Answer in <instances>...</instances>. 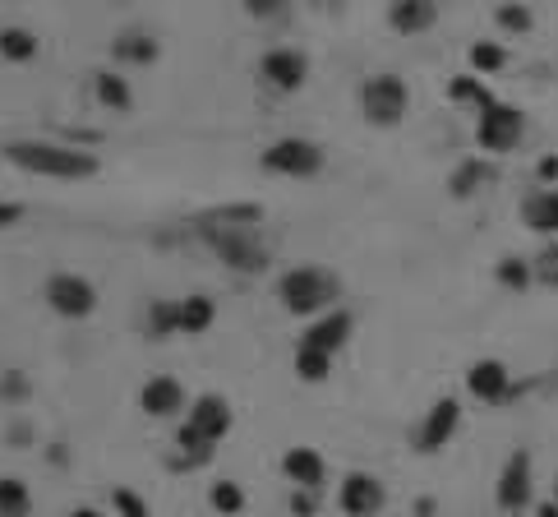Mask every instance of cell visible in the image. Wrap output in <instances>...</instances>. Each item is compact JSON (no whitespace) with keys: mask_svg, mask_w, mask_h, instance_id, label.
Listing matches in <instances>:
<instances>
[{"mask_svg":"<svg viewBox=\"0 0 558 517\" xmlns=\"http://www.w3.org/2000/svg\"><path fill=\"white\" fill-rule=\"evenodd\" d=\"M139 407L148 411V416H180L185 411V384L180 379H171V374H157V379H148L139 393Z\"/></svg>","mask_w":558,"mask_h":517,"instance_id":"13","label":"cell"},{"mask_svg":"<svg viewBox=\"0 0 558 517\" xmlns=\"http://www.w3.org/2000/svg\"><path fill=\"white\" fill-rule=\"evenodd\" d=\"M259 74H263V84L277 88V93H296L309 74V56L296 47H273V51H263Z\"/></svg>","mask_w":558,"mask_h":517,"instance_id":"8","label":"cell"},{"mask_svg":"<svg viewBox=\"0 0 558 517\" xmlns=\"http://www.w3.org/2000/svg\"><path fill=\"white\" fill-rule=\"evenodd\" d=\"M0 393H5V397H24L28 384L19 379V374H5V379H0Z\"/></svg>","mask_w":558,"mask_h":517,"instance_id":"37","label":"cell"},{"mask_svg":"<svg viewBox=\"0 0 558 517\" xmlns=\"http://www.w3.org/2000/svg\"><path fill=\"white\" fill-rule=\"evenodd\" d=\"M259 167L273 171V176H319L323 171V148L314 144V139H277V144H268L259 153Z\"/></svg>","mask_w":558,"mask_h":517,"instance_id":"5","label":"cell"},{"mask_svg":"<svg viewBox=\"0 0 558 517\" xmlns=\"http://www.w3.org/2000/svg\"><path fill=\"white\" fill-rule=\"evenodd\" d=\"M5 162L19 171H33V176H51V181H88L102 171L93 153H79V148L65 144H42V139H19V144H5Z\"/></svg>","mask_w":558,"mask_h":517,"instance_id":"2","label":"cell"},{"mask_svg":"<svg viewBox=\"0 0 558 517\" xmlns=\"http://www.w3.org/2000/svg\"><path fill=\"white\" fill-rule=\"evenodd\" d=\"M24 213H28L24 204H14V199H0V231L19 227V222H24Z\"/></svg>","mask_w":558,"mask_h":517,"instance_id":"35","label":"cell"},{"mask_svg":"<svg viewBox=\"0 0 558 517\" xmlns=\"http://www.w3.org/2000/svg\"><path fill=\"white\" fill-rule=\"evenodd\" d=\"M494 277H499L508 291H526L535 282V268L526 264V259H499V268H494Z\"/></svg>","mask_w":558,"mask_h":517,"instance_id":"28","label":"cell"},{"mask_svg":"<svg viewBox=\"0 0 558 517\" xmlns=\"http://www.w3.org/2000/svg\"><path fill=\"white\" fill-rule=\"evenodd\" d=\"M190 421L199 425V430L217 444V439H222V434L231 430V402H226L222 393H203L199 402L190 407Z\"/></svg>","mask_w":558,"mask_h":517,"instance_id":"16","label":"cell"},{"mask_svg":"<svg viewBox=\"0 0 558 517\" xmlns=\"http://www.w3.org/2000/svg\"><path fill=\"white\" fill-rule=\"evenodd\" d=\"M245 10H250L254 19H277V14H282V0H245Z\"/></svg>","mask_w":558,"mask_h":517,"instance_id":"36","label":"cell"},{"mask_svg":"<svg viewBox=\"0 0 558 517\" xmlns=\"http://www.w3.org/2000/svg\"><path fill=\"white\" fill-rule=\"evenodd\" d=\"M296 374L305 379V384H323V379L333 374V356H328V351H319V347H305V342H300V347H296Z\"/></svg>","mask_w":558,"mask_h":517,"instance_id":"23","label":"cell"},{"mask_svg":"<svg viewBox=\"0 0 558 517\" xmlns=\"http://www.w3.org/2000/svg\"><path fill=\"white\" fill-rule=\"evenodd\" d=\"M485 181H494V167H489V162H462V167L452 171L448 190L457 194V199H466V194H475Z\"/></svg>","mask_w":558,"mask_h":517,"instance_id":"26","label":"cell"},{"mask_svg":"<svg viewBox=\"0 0 558 517\" xmlns=\"http://www.w3.org/2000/svg\"><path fill=\"white\" fill-rule=\"evenodd\" d=\"M457 421H462V402H457V397H439V402L429 407L425 425H420V434H416V448H420V453H439V448L452 439V430H457Z\"/></svg>","mask_w":558,"mask_h":517,"instance_id":"11","label":"cell"},{"mask_svg":"<svg viewBox=\"0 0 558 517\" xmlns=\"http://www.w3.org/2000/svg\"><path fill=\"white\" fill-rule=\"evenodd\" d=\"M111 56H116V61H130V65H153L157 42L148 33H120L116 42H111Z\"/></svg>","mask_w":558,"mask_h":517,"instance_id":"20","label":"cell"},{"mask_svg":"<svg viewBox=\"0 0 558 517\" xmlns=\"http://www.w3.org/2000/svg\"><path fill=\"white\" fill-rule=\"evenodd\" d=\"M208 504L217 508V513H240V508H245V490H240L236 481H217L213 490H208Z\"/></svg>","mask_w":558,"mask_h":517,"instance_id":"31","label":"cell"},{"mask_svg":"<svg viewBox=\"0 0 558 517\" xmlns=\"http://www.w3.org/2000/svg\"><path fill=\"white\" fill-rule=\"evenodd\" d=\"M148 333L153 337L180 333V301H157L153 310H148Z\"/></svg>","mask_w":558,"mask_h":517,"instance_id":"30","label":"cell"},{"mask_svg":"<svg viewBox=\"0 0 558 517\" xmlns=\"http://www.w3.org/2000/svg\"><path fill=\"white\" fill-rule=\"evenodd\" d=\"M93 93H97V102H102L107 111H134V93H130V84H125L116 70H97L93 74Z\"/></svg>","mask_w":558,"mask_h":517,"instance_id":"19","label":"cell"},{"mask_svg":"<svg viewBox=\"0 0 558 517\" xmlns=\"http://www.w3.org/2000/svg\"><path fill=\"white\" fill-rule=\"evenodd\" d=\"M263 204H217L194 217V231L222 254L226 268L240 273H263L268 268V245L259 241Z\"/></svg>","mask_w":558,"mask_h":517,"instance_id":"1","label":"cell"},{"mask_svg":"<svg viewBox=\"0 0 558 517\" xmlns=\"http://www.w3.org/2000/svg\"><path fill=\"white\" fill-rule=\"evenodd\" d=\"M217 319V305L208 296H185L180 301V333H208Z\"/></svg>","mask_w":558,"mask_h":517,"instance_id":"22","label":"cell"},{"mask_svg":"<svg viewBox=\"0 0 558 517\" xmlns=\"http://www.w3.org/2000/svg\"><path fill=\"white\" fill-rule=\"evenodd\" d=\"M503 65H508V51H503L499 42H475L471 47V70L475 74H499Z\"/></svg>","mask_w":558,"mask_h":517,"instance_id":"29","label":"cell"},{"mask_svg":"<svg viewBox=\"0 0 558 517\" xmlns=\"http://www.w3.org/2000/svg\"><path fill=\"white\" fill-rule=\"evenodd\" d=\"M277 296H282V305L296 314V319H314V314L333 310L337 296H342V287H337V277L328 273V268L300 264V268H291V273H282Z\"/></svg>","mask_w":558,"mask_h":517,"instance_id":"3","label":"cell"},{"mask_svg":"<svg viewBox=\"0 0 558 517\" xmlns=\"http://www.w3.org/2000/svg\"><path fill=\"white\" fill-rule=\"evenodd\" d=\"M522 222L531 231H545L554 236L558 231V190H535L522 199Z\"/></svg>","mask_w":558,"mask_h":517,"instance_id":"18","label":"cell"},{"mask_svg":"<svg viewBox=\"0 0 558 517\" xmlns=\"http://www.w3.org/2000/svg\"><path fill=\"white\" fill-rule=\"evenodd\" d=\"M351 333H356V319H351V314L346 310H323V314H314V324L300 333V342L333 356V351H342L346 342H351Z\"/></svg>","mask_w":558,"mask_h":517,"instance_id":"10","label":"cell"},{"mask_svg":"<svg viewBox=\"0 0 558 517\" xmlns=\"http://www.w3.org/2000/svg\"><path fill=\"white\" fill-rule=\"evenodd\" d=\"M33 513V494L24 481L14 476H0V517H28Z\"/></svg>","mask_w":558,"mask_h":517,"instance_id":"25","label":"cell"},{"mask_svg":"<svg viewBox=\"0 0 558 517\" xmlns=\"http://www.w3.org/2000/svg\"><path fill=\"white\" fill-rule=\"evenodd\" d=\"M466 388H471L480 402H508L512 397V379L503 361H475L471 374H466Z\"/></svg>","mask_w":558,"mask_h":517,"instance_id":"15","label":"cell"},{"mask_svg":"<svg viewBox=\"0 0 558 517\" xmlns=\"http://www.w3.org/2000/svg\"><path fill=\"white\" fill-rule=\"evenodd\" d=\"M282 476L296 490H319L328 481V462H323L314 448H286L282 453Z\"/></svg>","mask_w":558,"mask_h":517,"instance_id":"14","label":"cell"},{"mask_svg":"<svg viewBox=\"0 0 558 517\" xmlns=\"http://www.w3.org/2000/svg\"><path fill=\"white\" fill-rule=\"evenodd\" d=\"M554 176H558V157H545V162H540V181H554Z\"/></svg>","mask_w":558,"mask_h":517,"instance_id":"38","label":"cell"},{"mask_svg":"<svg viewBox=\"0 0 558 517\" xmlns=\"http://www.w3.org/2000/svg\"><path fill=\"white\" fill-rule=\"evenodd\" d=\"M499 504L508 508V513L531 504V453H526V448H517V453L508 457V467L499 471Z\"/></svg>","mask_w":558,"mask_h":517,"instance_id":"12","label":"cell"},{"mask_svg":"<svg viewBox=\"0 0 558 517\" xmlns=\"http://www.w3.org/2000/svg\"><path fill=\"white\" fill-rule=\"evenodd\" d=\"M522 130H526V116L512 102H494V107L480 111V125H475V144L485 148L489 157L512 153L522 144Z\"/></svg>","mask_w":558,"mask_h":517,"instance_id":"6","label":"cell"},{"mask_svg":"<svg viewBox=\"0 0 558 517\" xmlns=\"http://www.w3.org/2000/svg\"><path fill=\"white\" fill-rule=\"evenodd\" d=\"M70 517H102V513H97V508H74Z\"/></svg>","mask_w":558,"mask_h":517,"instance_id":"40","label":"cell"},{"mask_svg":"<svg viewBox=\"0 0 558 517\" xmlns=\"http://www.w3.org/2000/svg\"><path fill=\"white\" fill-rule=\"evenodd\" d=\"M494 24L503 28V33H512V37H522V33H531V10H526V5H517V0H508V5H499V10H494Z\"/></svg>","mask_w":558,"mask_h":517,"instance_id":"27","label":"cell"},{"mask_svg":"<svg viewBox=\"0 0 558 517\" xmlns=\"http://www.w3.org/2000/svg\"><path fill=\"white\" fill-rule=\"evenodd\" d=\"M535 517H558V504H540V513Z\"/></svg>","mask_w":558,"mask_h":517,"instance_id":"39","label":"cell"},{"mask_svg":"<svg viewBox=\"0 0 558 517\" xmlns=\"http://www.w3.org/2000/svg\"><path fill=\"white\" fill-rule=\"evenodd\" d=\"M434 19H439V10H434V0H397L388 10V24L397 28V33H425V28H434Z\"/></svg>","mask_w":558,"mask_h":517,"instance_id":"17","label":"cell"},{"mask_svg":"<svg viewBox=\"0 0 558 517\" xmlns=\"http://www.w3.org/2000/svg\"><path fill=\"white\" fill-rule=\"evenodd\" d=\"M383 485H379V476H369V471H351L342 481V494H337V504H342V513L346 517H374L383 508Z\"/></svg>","mask_w":558,"mask_h":517,"instance_id":"9","label":"cell"},{"mask_svg":"<svg viewBox=\"0 0 558 517\" xmlns=\"http://www.w3.org/2000/svg\"><path fill=\"white\" fill-rule=\"evenodd\" d=\"M47 305L65 319H88L97 310V287L79 273H56L47 277Z\"/></svg>","mask_w":558,"mask_h":517,"instance_id":"7","label":"cell"},{"mask_svg":"<svg viewBox=\"0 0 558 517\" xmlns=\"http://www.w3.org/2000/svg\"><path fill=\"white\" fill-rule=\"evenodd\" d=\"M448 97L452 102H462V107H475V111H485V107H494L499 97L489 93L475 74H457V79H448Z\"/></svg>","mask_w":558,"mask_h":517,"instance_id":"21","label":"cell"},{"mask_svg":"<svg viewBox=\"0 0 558 517\" xmlns=\"http://www.w3.org/2000/svg\"><path fill=\"white\" fill-rule=\"evenodd\" d=\"M0 56L10 65H24L37 56V37L28 28H0Z\"/></svg>","mask_w":558,"mask_h":517,"instance_id":"24","label":"cell"},{"mask_svg":"<svg viewBox=\"0 0 558 517\" xmlns=\"http://www.w3.org/2000/svg\"><path fill=\"white\" fill-rule=\"evenodd\" d=\"M406 102H411V93H406V84L397 74H374V79H365V88H360V111H365V121L379 125V130L402 121Z\"/></svg>","mask_w":558,"mask_h":517,"instance_id":"4","label":"cell"},{"mask_svg":"<svg viewBox=\"0 0 558 517\" xmlns=\"http://www.w3.org/2000/svg\"><path fill=\"white\" fill-rule=\"evenodd\" d=\"M535 282H545V287H558V245H549L545 254H535Z\"/></svg>","mask_w":558,"mask_h":517,"instance_id":"33","label":"cell"},{"mask_svg":"<svg viewBox=\"0 0 558 517\" xmlns=\"http://www.w3.org/2000/svg\"><path fill=\"white\" fill-rule=\"evenodd\" d=\"M111 504H116V513L120 517H148V504H143V494H134V490H111Z\"/></svg>","mask_w":558,"mask_h":517,"instance_id":"32","label":"cell"},{"mask_svg":"<svg viewBox=\"0 0 558 517\" xmlns=\"http://www.w3.org/2000/svg\"><path fill=\"white\" fill-rule=\"evenodd\" d=\"M554 494H558V481H554Z\"/></svg>","mask_w":558,"mask_h":517,"instance_id":"41","label":"cell"},{"mask_svg":"<svg viewBox=\"0 0 558 517\" xmlns=\"http://www.w3.org/2000/svg\"><path fill=\"white\" fill-rule=\"evenodd\" d=\"M291 513H296V517H314V513H319V490H296Z\"/></svg>","mask_w":558,"mask_h":517,"instance_id":"34","label":"cell"}]
</instances>
